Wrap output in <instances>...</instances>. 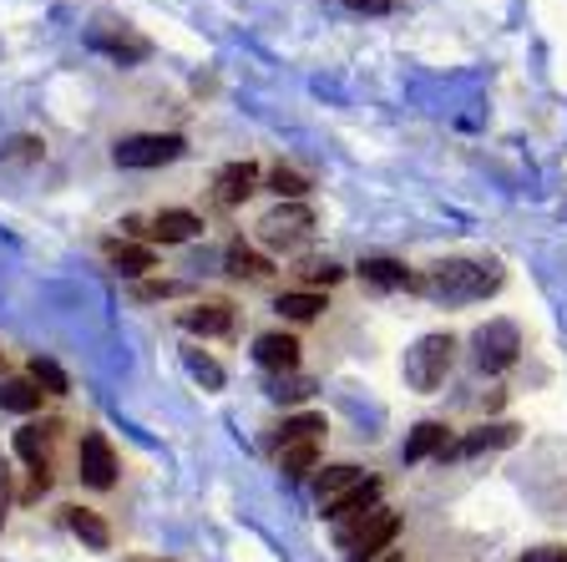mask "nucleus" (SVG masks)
Masks as SVG:
<instances>
[{
    "instance_id": "nucleus-20",
    "label": "nucleus",
    "mask_w": 567,
    "mask_h": 562,
    "mask_svg": "<svg viewBox=\"0 0 567 562\" xmlns=\"http://www.w3.org/2000/svg\"><path fill=\"white\" fill-rule=\"evenodd\" d=\"M517 441V431L512 426H482V431H472L461 446H446V457H476V451H492V446H512Z\"/></svg>"
},
{
    "instance_id": "nucleus-6",
    "label": "nucleus",
    "mask_w": 567,
    "mask_h": 562,
    "mask_svg": "<svg viewBox=\"0 0 567 562\" xmlns=\"http://www.w3.org/2000/svg\"><path fill=\"white\" fill-rule=\"evenodd\" d=\"M522 350V335L512 319H492V325L476 329V365L482 370H507Z\"/></svg>"
},
{
    "instance_id": "nucleus-24",
    "label": "nucleus",
    "mask_w": 567,
    "mask_h": 562,
    "mask_svg": "<svg viewBox=\"0 0 567 562\" xmlns=\"http://www.w3.org/2000/svg\"><path fill=\"white\" fill-rule=\"evenodd\" d=\"M92 47L96 51H112L117 61H142V57H147V41H142V35H106V31H96Z\"/></svg>"
},
{
    "instance_id": "nucleus-29",
    "label": "nucleus",
    "mask_w": 567,
    "mask_h": 562,
    "mask_svg": "<svg viewBox=\"0 0 567 562\" xmlns=\"http://www.w3.org/2000/svg\"><path fill=\"white\" fill-rule=\"evenodd\" d=\"M309 390H315L309 380H289V386H284V380H274L269 396H274V400H299V396H309Z\"/></svg>"
},
{
    "instance_id": "nucleus-27",
    "label": "nucleus",
    "mask_w": 567,
    "mask_h": 562,
    "mask_svg": "<svg viewBox=\"0 0 567 562\" xmlns=\"http://www.w3.org/2000/svg\"><path fill=\"white\" fill-rule=\"evenodd\" d=\"M269 187L279 193V198H305V193H309V177H299L295 167H274Z\"/></svg>"
},
{
    "instance_id": "nucleus-9",
    "label": "nucleus",
    "mask_w": 567,
    "mask_h": 562,
    "mask_svg": "<svg viewBox=\"0 0 567 562\" xmlns=\"http://www.w3.org/2000/svg\"><path fill=\"white\" fill-rule=\"evenodd\" d=\"M254 360L274 375H295L299 370V340L295 335H259V340H254Z\"/></svg>"
},
{
    "instance_id": "nucleus-30",
    "label": "nucleus",
    "mask_w": 567,
    "mask_h": 562,
    "mask_svg": "<svg viewBox=\"0 0 567 562\" xmlns=\"http://www.w3.org/2000/svg\"><path fill=\"white\" fill-rule=\"evenodd\" d=\"M305 279L309 284H334V279H340V269H334V264H309Z\"/></svg>"
},
{
    "instance_id": "nucleus-31",
    "label": "nucleus",
    "mask_w": 567,
    "mask_h": 562,
    "mask_svg": "<svg viewBox=\"0 0 567 562\" xmlns=\"http://www.w3.org/2000/svg\"><path fill=\"white\" fill-rule=\"evenodd\" d=\"M522 562H567V552L563 548H532Z\"/></svg>"
},
{
    "instance_id": "nucleus-32",
    "label": "nucleus",
    "mask_w": 567,
    "mask_h": 562,
    "mask_svg": "<svg viewBox=\"0 0 567 562\" xmlns=\"http://www.w3.org/2000/svg\"><path fill=\"white\" fill-rule=\"evenodd\" d=\"M6 507H11V467L0 461V522H6Z\"/></svg>"
},
{
    "instance_id": "nucleus-13",
    "label": "nucleus",
    "mask_w": 567,
    "mask_h": 562,
    "mask_svg": "<svg viewBox=\"0 0 567 562\" xmlns=\"http://www.w3.org/2000/svg\"><path fill=\"white\" fill-rule=\"evenodd\" d=\"M360 481H365V471L350 467V461H340V467H324V471H319V507H334L340 497H350Z\"/></svg>"
},
{
    "instance_id": "nucleus-11",
    "label": "nucleus",
    "mask_w": 567,
    "mask_h": 562,
    "mask_svg": "<svg viewBox=\"0 0 567 562\" xmlns=\"http://www.w3.org/2000/svg\"><path fill=\"white\" fill-rule=\"evenodd\" d=\"M213 187H218V203H224V208H238V203L259 187V167L254 163H228V167H218Z\"/></svg>"
},
{
    "instance_id": "nucleus-23",
    "label": "nucleus",
    "mask_w": 567,
    "mask_h": 562,
    "mask_svg": "<svg viewBox=\"0 0 567 562\" xmlns=\"http://www.w3.org/2000/svg\"><path fill=\"white\" fill-rule=\"evenodd\" d=\"M274 309L305 325V319H315L319 309H324V294H315V289H289V294H279V305H274Z\"/></svg>"
},
{
    "instance_id": "nucleus-7",
    "label": "nucleus",
    "mask_w": 567,
    "mask_h": 562,
    "mask_svg": "<svg viewBox=\"0 0 567 562\" xmlns=\"http://www.w3.org/2000/svg\"><path fill=\"white\" fill-rule=\"evenodd\" d=\"M56 421H31L16 431V451H21V461L31 471H51V446H56Z\"/></svg>"
},
{
    "instance_id": "nucleus-8",
    "label": "nucleus",
    "mask_w": 567,
    "mask_h": 562,
    "mask_svg": "<svg viewBox=\"0 0 567 562\" xmlns=\"http://www.w3.org/2000/svg\"><path fill=\"white\" fill-rule=\"evenodd\" d=\"M264 228V238H269V244H284V248H295L299 238H309V228H315V213L309 208H279V213H269V218L259 223Z\"/></svg>"
},
{
    "instance_id": "nucleus-28",
    "label": "nucleus",
    "mask_w": 567,
    "mask_h": 562,
    "mask_svg": "<svg viewBox=\"0 0 567 562\" xmlns=\"http://www.w3.org/2000/svg\"><path fill=\"white\" fill-rule=\"evenodd\" d=\"M188 370L198 375V380H203V386H208V390H218V386H224V370H218V365H213L208 355H198V350H188Z\"/></svg>"
},
{
    "instance_id": "nucleus-3",
    "label": "nucleus",
    "mask_w": 567,
    "mask_h": 562,
    "mask_svg": "<svg viewBox=\"0 0 567 562\" xmlns=\"http://www.w3.org/2000/svg\"><path fill=\"white\" fill-rule=\"evenodd\" d=\"M451 360H456V340L451 335H425V340H415V350H405V380L415 390H436L451 375Z\"/></svg>"
},
{
    "instance_id": "nucleus-15",
    "label": "nucleus",
    "mask_w": 567,
    "mask_h": 562,
    "mask_svg": "<svg viewBox=\"0 0 567 562\" xmlns=\"http://www.w3.org/2000/svg\"><path fill=\"white\" fill-rule=\"evenodd\" d=\"M61 517H66V528L76 532V538H82L86 548H96V552H106V548H112V528H106V522L92 512V507H66V512H61Z\"/></svg>"
},
{
    "instance_id": "nucleus-16",
    "label": "nucleus",
    "mask_w": 567,
    "mask_h": 562,
    "mask_svg": "<svg viewBox=\"0 0 567 562\" xmlns=\"http://www.w3.org/2000/svg\"><path fill=\"white\" fill-rule=\"evenodd\" d=\"M360 279L375 284V289H411L415 274L405 269L401 258H365V264H360Z\"/></svg>"
},
{
    "instance_id": "nucleus-19",
    "label": "nucleus",
    "mask_w": 567,
    "mask_h": 562,
    "mask_svg": "<svg viewBox=\"0 0 567 562\" xmlns=\"http://www.w3.org/2000/svg\"><path fill=\"white\" fill-rule=\"evenodd\" d=\"M106 258H112V269L127 274V279H137V274L157 269L153 248H137V244H106Z\"/></svg>"
},
{
    "instance_id": "nucleus-4",
    "label": "nucleus",
    "mask_w": 567,
    "mask_h": 562,
    "mask_svg": "<svg viewBox=\"0 0 567 562\" xmlns=\"http://www.w3.org/2000/svg\"><path fill=\"white\" fill-rule=\"evenodd\" d=\"M188 153V142L177 132H147V137H122L117 142V167H163V163H177Z\"/></svg>"
},
{
    "instance_id": "nucleus-1",
    "label": "nucleus",
    "mask_w": 567,
    "mask_h": 562,
    "mask_svg": "<svg viewBox=\"0 0 567 562\" xmlns=\"http://www.w3.org/2000/svg\"><path fill=\"white\" fill-rule=\"evenodd\" d=\"M502 284V269L496 264H466V258H451V264H436L425 269L411 289L431 294V299H446V305H461V299H482Z\"/></svg>"
},
{
    "instance_id": "nucleus-34",
    "label": "nucleus",
    "mask_w": 567,
    "mask_h": 562,
    "mask_svg": "<svg viewBox=\"0 0 567 562\" xmlns=\"http://www.w3.org/2000/svg\"><path fill=\"white\" fill-rule=\"evenodd\" d=\"M390 562H405V558H390Z\"/></svg>"
},
{
    "instance_id": "nucleus-26",
    "label": "nucleus",
    "mask_w": 567,
    "mask_h": 562,
    "mask_svg": "<svg viewBox=\"0 0 567 562\" xmlns=\"http://www.w3.org/2000/svg\"><path fill=\"white\" fill-rule=\"evenodd\" d=\"M31 380L47 390V396H66L71 390V380L61 375V365H51V360H31Z\"/></svg>"
},
{
    "instance_id": "nucleus-21",
    "label": "nucleus",
    "mask_w": 567,
    "mask_h": 562,
    "mask_svg": "<svg viewBox=\"0 0 567 562\" xmlns=\"http://www.w3.org/2000/svg\"><path fill=\"white\" fill-rule=\"evenodd\" d=\"M319 467V441H289L279 446V471L284 477H309V471Z\"/></svg>"
},
{
    "instance_id": "nucleus-5",
    "label": "nucleus",
    "mask_w": 567,
    "mask_h": 562,
    "mask_svg": "<svg viewBox=\"0 0 567 562\" xmlns=\"http://www.w3.org/2000/svg\"><path fill=\"white\" fill-rule=\"evenodd\" d=\"M76 471H82L86 487L106 492L112 481H117V451L106 441L102 431H82V446H76Z\"/></svg>"
},
{
    "instance_id": "nucleus-14",
    "label": "nucleus",
    "mask_w": 567,
    "mask_h": 562,
    "mask_svg": "<svg viewBox=\"0 0 567 562\" xmlns=\"http://www.w3.org/2000/svg\"><path fill=\"white\" fill-rule=\"evenodd\" d=\"M401 457L411 461V467H415V461H425V457H446V426H441V421H421L411 436H405Z\"/></svg>"
},
{
    "instance_id": "nucleus-12",
    "label": "nucleus",
    "mask_w": 567,
    "mask_h": 562,
    "mask_svg": "<svg viewBox=\"0 0 567 562\" xmlns=\"http://www.w3.org/2000/svg\"><path fill=\"white\" fill-rule=\"evenodd\" d=\"M198 228H203L198 213H188V208H163V213L153 218V228H147V234L163 238V244H188Z\"/></svg>"
},
{
    "instance_id": "nucleus-33",
    "label": "nucleus",
    "mask_w": 567,
    "mask_h": 562,
    "mask_svg": "<svg viewBox=\"0 0 567 562\" xmlns=\"http://www.w3.org/2000/svg\"><path fill=\"white\" fill-rule=\"evenodd\" d=\"M340 6H350V11H390L395 0H340Z\"/></svg>"
},
{
    "instance_id": "nucleus-10",
    "label": "nucleus",
    "mask_w": 567,
    "mask_h": 562,
    "mask_svg": "<svg viewBox=\"0 0 567 562\" xmlns=\"http://www.w3.org/2000/svg\"><path fill=\"white\" fill-rule=\"evenodd\" d=\"M380 507V481H360V487H354L350 497H340V502L334 507H324V517H330L334 528H350V522H360V517H370Z\"/></svg>"
},
{
    "instance_id": "nucleus-2",
    "label": "nucleus",
    "mask_w": 567,
    "mask_h": 562,
    "mask_svg": "<svg viewBox=\"0 0 567 562\" xmlns=\"http://www.w3.org/2000/svg\"><path fill=\"white\" fill-rule=\"evenodd\" d=\"M334 532H340V548L350 552V562H375L390 542L401 538V517L390 512V507H375L370 517H360L350 528H334Z\"/></svg>"
},
{
    "instance_id": "nucleus-25",
    "label": "nucleus",
    "mask_w": 567,
    "mask_h": 562,
    "mask_svg": "<svg viewBox=\"0 0 567 562\" xmlns=\"http://www.w3.org/2000/svg\"><path fill=\"white\" fill-rule=\"evenodd\" d=\"M319 431H324V416H295V421L279 426V446H289V441H319Z\"/></svg>"
},
{
    "instance_id": "nucleus-22",
    "label": "nucleus",
    "mask_w": 567,
    "mask_h": 562,
    "mask_svg": "<svg viewBox=\"0 0 567 562\" xmlns=\"http://www.w3.org/2000/svg\"><path fill=\"white\" fill-rule=\"evenodd\" d=\"M228 274H238V279H269L274 264L264 254H254L248 244H234L228 248Z\"/></svg>"
},
{
    "instance_id": "nucleus-18",
    "label": "nucleus",
    "mask_w": 567,
    "mask_h": 562,
    "mask_svg": "<svg viewBox=\"0 0 567 562\" xmlns=\"http://www.w3.org/2000/svg\"><path fill=\"white\" fill-rule=\"evenodd\" d=\"M41 396H47V390L35 386V380H0V410L31 416V410H41Z\"/></svg>"
},
{
    "instance_id": "nucleus-17",
    "label": "nucleus",
    "mask_w": 567,
    "mask_h": 562,
    "mask_svg": "<svg viewBox=\"0 0 567 562\" xmlns=\"http://www.w3.org/2000/svg\"><path fill=\"white\" fill-rule=\"evenodd\" d=\"M228 325H234V309H228L224 299H213V305H193V309H183V329H193V335H224Z\"/></svg>"
}]
</instances>
